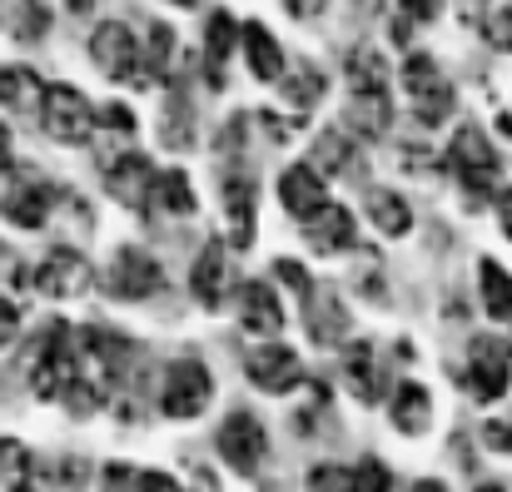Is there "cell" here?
<instances>
[{"instance_id":"obj_30","label":"cell","mask_w":512,"mask_h":492,"mask_svg":"<svg viewBox=\"0 0 512 492\" xmlns=\"http://www.w3.org/2000/svg\"><path fill=\"white\" fill-rule=\"evenodd\" d=\"M438 10H443V0H398L393 40H398V45H408V40H413V30H423V25H433V20H438Z\"/></svg>"},{"instance_id":"obj_9","label":"cell","mask_w":512,"mask_h":492,"mask_svg":"<svg viewBox=\"0 0 512 492\" xmlns=\"http://www.w3.org/2000/svg\"><path fill=\"white\" fill-rule=\"evenodd\" d=\"M90 60L100 65V75H110V80H135V85H140V45H135L130 25H120V20L95 25V35H90Z\"/></svg>"},{"instance_id":"obj_24","label":"cell","mask_w":512,"mask_h":492,"mask_svg":"<svg viewBox=\"0 0 512 492\" xmlns=\"http://www.w3.org/2000/svg\"><path fill=\"white\" fill-rule=\"evenodd\" d=\"M428 413H433V398H428V388H418V383H403L398 393H393V428L398 433H408V438H418V433H428Z\"/></svg>"},{"instance_id":"obj_12","label":"cell","mask_w":512,"mask_h":492,"mask_svg":"<svg viewBox=\"0 0 512 492\" xmlns=\"http://www.w3.org/2000/svg\"><path fill=\"white\" fill-rule=\"evenodd\" d=\"M155 164L145 160V155H125V160H110L105 164V184H110V194L125 204V209H135V214H145V209H155Z\"/></svg>"},{"instance_id":"obj_14","label":"cell","mask_w":512,"mask_h":492,"mask_svg":"<svg viewBox=\"0 0 512 492\" xmlns=\"http://www.w3.org/2000/svg\"><path fill=\"white\" fill-rule=\"evenodd\" d=\"M304 239H309L314 254H343V249H353L358 224H353V214H348L343 204H329V199H324V204L304 219Z\"/></svg>"},{"instance_id":"obj_51","label":"cell","mask_w":512,"mask_h":492,"mask_svg":"<svg viewBox=\"0 0 512 492\" xmlns=\"http://www.w3.org/2000/svg\"><path fill=\"white\" fill-rule=\"evenodd\" d=\"M15 492H35V488H30V483H25V488H15Z\"/></svg>"},{"instance_id":"obj_11","label":"cell","mask_w":512,"mask_h":492,"mask_svg":"<svg viewBox=\"0 0 512 492\" xmlns=\"http://www.w3.org/2000/svg\"><path fill=\"white\" fill-rule=\"evenodd\" d=\"M90 279L95 274H90L85 254H75V249H50L40 259V269H35V289L45 299H80L90 289Z\"/></svg>"},{"instance_id":"obj_3","label":"cell","mask_w":512,"mask_h":492,"mask_svg":"<svg viewBox=\"0 0 512 492\" xmlns=\"http://www.w3.org/2000/svg\"><path fill=\"white\" fill-rule=\"evenodd\" d=\"M403 95H408L418 125H428V130L453 115V85L443 80V70H438L433 55H408V65H403Z\"/></svg>"},{"instance_id":"obj_20","label":"cell","mask_w":512,"mask_h":492,"mask_svg":"<svg viewBox=\"0 0 512 492\" xmlns=\"http://www.w3.org/2000/svg\"><path fill=\"white\" fill-rule=\"evenodd\" d=\"M239 45V25L229 20V10H214L209 15V30H204V80L219 90L224 85V65Z\"/></svg>"},{"instance_id":"obj_44","label":"cell","mask_w":512,"mask_h":492,"mask_svg":"<svg viewBox=\"0 0 512 492\" xmlns=\"http://www.w3.org/2000/svg\"><path fill=\"white\" fill-rule=\"evenodd\" d=\"M498 224H503V234L512 239V189H503V194H498Z\"/></svg>"},{"instance_id":"obj_46","label":"cell","mask_w":512,"mask_h":492,"mask_svg":"<svg viewBox=\"0 0 512 492\" xmlns=\"http://www.w3.org/2000/svg\"><path fill=\"white\" fill-rule=\"evenodd\" d=\"M5 169H10V130L0 125V174H5Z\"/></svg>"},{"instance_id":"obj_37","label":"cell","mask_w":512,"mask_h":492,"mask_svg":"<svg viewBox=\"0 0 512 492\" xmlns=\"http://www.w3.org/2000/svg\"><path fill=\"white\" fill-rule=\"evenodd\" d=\"M309 488L314 492H353V468H339V463H324L309 473Z\"/></svg>"},{"instance_id":"obj_7","label":"cell","mask_w":512,"mask_h":492,"mask_svg":"<svg viewBox=\"0 0 512 492\" xmlns=\"http://www.w3.org/2000/svg\"><path fill=\"white\" fill-rule=\"evenodd\" d=\"M512 383V343L508 338H493V333H478L473 348H468V388L478 403H498Z\"/></svg>"},{"instance_id":"obj_8","label":"cell","mask_w":512,"mask_h":492,"mask_svg":"<svg viewBox=\"0 0 512 492\" xmlns=\"http://www.w3.org/2000/svg\"><path fill=\"white\" fill-rule=\"evenodd\" d=\"M105 284H110L115 299L140 304V299H150V294L165 289V269H160V259L145 254V249H115V264H110V279H105Z\"/></svg>"},{"instance_id":"obj_22","label":"cell","mask_w":512,"mask_h":492,"mask_svg":"<svg viewBox=\"0 0 512 492\" xmlns=\"http://www.w3.org/2000/svg\"><path fill=\"white\" fill-rule=\"evenodd\" d=\"M224 209H229V234L239 249L254 244V179H239L229 174L224 179Z\"/></svg>"},{"instance_id":"obj_28","label":"cell","mask_w":512,"mask_h":492,"mask_svg":"<svg viewBox=\"0 0 512 492\" xmlns=\"http://www.w3.org/2000/svg\"><path fill=\"white\" fill-rule=\"evenodd\" d=\"M155 204H160V214H174V219L194 214V189H189V174L184 169H165L155 179Z\"/></svg>"},{"instance_id":"obj_6","label":"cell","mask_w":512,"mask_h":492,"mask_svg":"<svg viewBox=\"0 0 512 492\" xmlns=\"http://www.w3.org/2000/svg\"><path fill=\"white\" fill-rule=\"evenodd\" d=\"M214 398V378L199 358H179L165 368V383H160V413L165 418H199Z\"/></svg>"},{"instance_id":"obj_5","label":"cell","mask_w":512,"mask_h":492,"mask_svg":"<svg viewBox=\"0 0 512 492\" xmlns=\"http://www.w3.org/2000/svg\"><path fill=\"white\" fill-rule=\"evenodd\" d=\"M214 448L224 453V463H229L239 478H254V473L264 468V458H269V433H264V423H259L249 408H234V413L219 423Z\"/></svg>"},{"instance_id":"obj_4","label":"cell","mask_w":512,"mask_h":492,"mask_svg":"<svg viewBox=\"0 0 512 492\" xmlns=\"http://www.w3.org/2000/svg\"><path fill=\"white\" fill-rule=\"evenodd\" d=\"M40 125L60 145H85L90 130H95V110H90V100L75 85H45V95H40Z\"/></svg>"},{"instance_id":"obj_45","label":"cell","mask_w":512,"mask_h":492,"mask_svg":"<svg viewBox=\"0 0 512 492\" xmlns=\"http://www.w3.org/2000/svg\"><path fill=\"white\" fill-rule=\"evenodd\" d=\"M20 274V264H15V249H5L0 244V279H15Z\"/></svg>"},{"instance_id":"obj_32","label":"cell","mask_w":512,"mask_h":492,"mask_svg":"<svg viewBox=\"0 0 512 492\" xmlns=\"http://www.w3.org/2000/svg\"><path fill=\"white\" fill-rule=\"evenodd\" d=\"M170 60H174V30L170 25H155V30H150V55H145V65H140V85L170 75Z\"/></svg>"},{"instance_id":"obj_16","label":"cell","mask_w":512,"mask_h":492,"mask_svg":"<svg viewBox=\"0 0 512 492\" xmlns=\"http://www.w3.org/2000/svg\"><path fill=\"white\" fill-rule=\"evenodd\" d=\"M279 204L304 224V219L324 204V174H319L314 164H294V169H284V174H279Z\"/></svg>"},{"instance_id":"obj_21","label":"cell","mask_w":512,"mask_h":492,"mask_svg":"<svg viewBox=\"0 0 512 492\" xmlns=\"http://www.w3.org/2000/svg\"><path fill=\"white\" fill-rule=\"evenodd\" d=\"M239 40H244V60H249L254 80H264V85L284 80V50H279V40H274L259 20H249V25L239 30Z\"/></svg>"},{"instance_id":"obj_40","label":"cell","mask_w":512,"mask_h":492,"mask_svg":"<svg viewBox=\"0 0 512 492\" xmlns=\"http://www.w3.org/2000/svg\"><path fill=\"white\" fill-rule=\"evenodd\" d=\"M95 125H105V130H120V135H130V130H135V115H130L125 105H105V110L95 115Z\"/></svg>"},{"instance_id":"obj_35","label":"cell","mask_w":512,"mask_h":492,"mask_svg":"<svg viewBox=\"0 0 512 492\" xmlns=\"http://www.w3.org/2000/svg\"><path fill=\"white\" fill-rule=\"evenodd\" d=\"M353 492H393V473L378 463V458H363L353 468Z\"/></svg>"},{"instance_id":"obj_36","label":"cell","mask_w":512,"mask_h":492,"mask_svg":"<svg viewBox=\"0 0 512 492\" xmlns=\"http://www.w3.org/2000/svg\"><path fill=\"white\" fill-rule=\"evenodd\" d=\"M483 35H488L498 50H512V0L493 5V10L483 15Z\"/></svg>"},{"instance_id":"obj_39","label":"cell","mask_w":512,"mask_h":492,"mask_svg":"<svg viewBox=\"0 0 512 492\" xmlns=\"http://www.w3.org/2000/svg\"><path fill=\"white\" fill-rule=\"evenodd\" d=\"M483 443H488L493 453H512V413L508 418H488V423H483Z\"/></svg>"},{"instance_id":"obj_23","label":"cell","mask_w":512,"mask_h":492,"mask_svg":"<svg viewBox=\"0 0 512 492\" xmlns=\"http://www.w3.org/2000/svg\"><path fill=\"white\" fill-rule=\"evenodd\" d=\"M343 378H348V388H353L363 403H378V393H383V373H378L373 343H348V353H343Z\"/></svg>"},{"instance_id":"obj_1","label":"cell","mask_w":512,"mask_h":492,"mask_svg":"<svg viewBox=\"0 0 512 492\" xmlns=\"http://www.w3.org/2000/svg\"><path fill=\"white\" fill-rule=\"evenodd\" d=\"M80 383V338L70 324H50L30 353V388L35 398H60Z\"/></svg>"},{"instance_id":"obj_18","label":"cell","mask_w":512,"mask_h":492,"mask_svg":"<svg viewBox=\"0 0 512 492\" xmlns=\"http://www.w3.org/2000/svg\"><path fill=\"white\" fill-rule=\"evenodd\" d=\"M348 125H353L363 140L388 135V125H393V100H388V85H363V90H353V100H348Z\"/></svg>"},{"instance_id":"obj_52","label":"cell","mask_w":512,"mask_h":492,"mask_svg":"<svg viewBox=\"0 0 512 492\" xmlns=\"http://www.w3.org/2000/svg\"><path fill=\"white\" fill-rule=\"evenodd\" d=\"M174 5H194V0H174Z\"/></svg>"},{"instance_id":"obj_48","label":"cell","mask_w":512,"mask_h":492,"mask_svg":"<svg viewBox=\"0 0 512 492\" xmlns=\"http://www.w3.org/2000/svg\"><path fill=\"white\" fill-rule=\"evenodd\" d=\"M498 130H503V135L512 140V110H503V115H498Z\"/></svg>"},{"instance_id":"obj_42","label":"cell","mask_w":512,"mask_h":492,"mask_svg":"<svg viewBox=\"0 0 512 492\" xmlns=\"http://www.w3.org/2000/svg\"><path fill=\"white\" fill-rule=\"evenodd\" d=\"M324 5H329V0H284V10H289L294 20H314V15H324Z\"/></svg>"},{"instance_id":"obj_27","label":"cell","mask_w":512,"mask_h":492,"mask_svg":"<svg viewBox=\"0 0 512 492\" xmlns=\"http://www.w3.org/2000/svg\"><path fill=\"white\" fill-rule=\"evenodd\" d=\"M368 219H373L388 239H403V234L413 229V214H408V204H403L393 189H373V194H368Z\"/></svg>"},{"instance_id":"obj_43","label":"cell","mask_w":512,"mask_h":492,"mask_svg":"<svg viewBox=\"0 0 512 492\" xmlns=\"http://www.w3.org/2000/svg\"><path fill=\"white\" fill-rule=\"evenodd\" d=\"M140 492H179L170 473H140Z\"/></svg>"},{"instance_id":"obj_2","label":"cell","mask_w":512,"mask_h":492,"mask_svg":"<svg viewBox=\"0 0 512 492\" xmlns=\"http://www.w3.org/2000/svg\"><path fill=\"white\" fill-rule=\"evenodd\" d=\"M448 169L458 174L468 204H488V194L498 189L503 160H498V150L488 145V135H483L478 125H463V130L453 135V145H448Z\"/></svg>"},{"instance_id":"obj_15","label":"cell","mask_w":512,"mask_h":492,"mask_svg":"<svg viewBox=\"0 0 512 492\" xmlns=\"http://www.w3.org/2000/svg\"><path fill=\"white\" fill-rule=\"evenodd\" d=\"M239 324L244 333H259V338H274V333H284V304H279V294L269 289V284H244L239 289Z\"/></svg>"},{"instance_id":"obj_47","label":"cell","mask_w":512,"mask_h":492,"mask_svg":"<svg viewBox=\"0 0 512 492\" xmlns=\"http://www.w3.org/2000/svg\"><path fill=\"white\" fill-rule=\"evenodd\" d=\"M413 492H448L443 483H433V478H423V483H413Z\"/></svg>"},{"instance_id":"obj_26","label":"cell","mask_w":512,"mask_h":492,"mask_svg":"<svg viewBox=\"0 0 512 492\" xmlns=\"http://www.w3.org/2000/svg\"><path fill=\"white\" fill-rule=\"evenodd\" d=\"M478 284H483V309H488V319L508 324L512 319V279L503 274V264H498V259H483V264H478Z\"/></svg>"},{"instance_id":"obj_34","label":"cell","mask_w":512,"mask_h":492,"mask_svg":"<svg viewBox=\"0 0 512 492\" xmlns=\"http://www.w3.org/2000/svg\"><path fill=\"white\" fill-rule=\"evenodd\" d=\"M343 164H348V135H339V130L319 135V145H314V169H319V174H339Z\"/></svg>"},{"instance_id":"obj_33","label":"cell","mask_w":512,"mask_h":492,"mask_svg":"<svg viewBox=\"0 0 512 492\" xmlns=\"http://www.w3.org/2000/svg\"><path fill=\"white\" fill-rule=\"evenodd\" d=\"M10 30H15L20 45H35V40L50 30V10H45L40 0H15V20H10Z\"/></svg>"},{"instance_id":"obj_13","label":"cell","mask_w":512,"mask_h":492,"mask_svg":"<svg viewBox=\"0 0 512 492\" xmlns=\"http://www.w3.org/2000/svg\"><path fill=\"white\" fill-rule=\"evenodd\" d=\"M189 289H194V304L199 309H224V294L234 289V269H229V249L219 239H209L194 259V274H189Z\"/></svg>"},{"instance_id":"obj_49","label":"cell","mask_w":512,"mask_h":492,"mask_svg":"<svg viewBox=\"0 0 512 492\" xmlns=\"http://www.w3.org/2000/svg\"><path fill=\"white\" fill-rule=\"evenodd\" d=\"M478 492H508V488H503V483H483Z\"/></svg>"},{"instance_id":"obj_10","label":"cell","mask_w":512,"mask_h":492,"mask_svg":"<svg viewBox=\"0 0 512 492\" xmlns=\"http://www.w3.org/2000/svg\"><path fill=\"white\" fill-rule=\"evenodd\" d=\"M244 373H249V383L259 393H294L304 383V363L284 343H264V348L244 353Z\"/></svg>"},{"instance_id":"obj_50","label":"cell","mask_w":512,"mask_h":492,"mask_svg":"<svg viewBox=\"0 0 512 492\" xmlns=\"http://www.w3.org/2000/svg\"><path fill=\"white\" fill-rule=\"evenodd\" d=\"M199 483H204V492H214V483H209V478H204V473H199Z\"/></svg>"},{"instance_id":"obj_17","label":"cell","mask_w":512,"mask_h":492,"mask_svg":"<svg viewBox=\"0 0 512 492\" xmlns=\"http://www.w3.org/2000/svg\"><path fill=\"white\" fill-rule=\"evenodd\" d=\"M304 319H309V338L324 343V348L343 343V333H348V309H343L339 294H329V289H309L304 294Z\"/></svg>"},{"instance_id":"obj_29","label":"cell","mask_w":512,"mask_h":492,"mask_svg":"<svg viewBox=\"0 0 512 492\" xmlns=\"http://www.w3.org/2000/svg\"><path fill=\"white\" fill-rule=\"evenodd\" d=\"M30 473H35V458L25 453V443L0 438V492L25 488V483H30Z\"/></svg>"},{"instance_id":"obj_25","label":"cell","mask_w":512,"mask_h":492,"mask_svg":"<svg viewBox=\"0 0 512 492\" xmlns=\"http://www.w3.org/2000/svg\"><path fill=\"white\" fill-rule=\"evenodd\" d=\"M40 80L25 65H0V105L5 110H40Z\"/></svg>"},{"instance_id":"obj_38","label":"cell","mask_w":512,"mask_h":492,"mask_svg":"<svg viewBox=\"0 0 512 492\" xmlns=\"http://www.w3.org/2000/svg\"><path fill=\"white\" fill-rule=\"evenodd\" d=\"M160 135H165L170 150H184V145H189V125H184V100H179V95L170 100V115H165V130H160Z\"/></svg>"},{"instance_id":"obj_19","label":"cell","mask_w":512,"mask_h":492,"mask_svg":"<svg viewBox=\"0 0 512 492\" xmlns=\"http://www.w3.org/2000/svg\"><path fill=\"white\" fill-rule=\"evenodd\" d=\"M50 204H55V189H50L45 179H20V184L5 194V214H10V224H20V229H40V224L50 219Z\"/></svg>"},{"instance_id":"obj_31","label":"cell","mask_w":512,"mask_h":492,"mask_svg":"<svg viewBox=\"0 0 512 492\" xmlns=\"http://www.w3.org/2000/svg\"><path fill=\"white\" fill-rule=\"evenodd\" d=\"M279 90H284V100H289L294 110H309V105L324 100V75H319L314 65H299L289 80H279Z\"/></svg>"},{"instance_id":"obj_41","label":"cell","mask_w":512,"mask_h":492,"mask_svg":"<svg viewBox=\"0 0 512 492\" xmlns=\"http://www.w3.org/2000/svg\"><path fill=\"white\" fill-rule=\"evenodd\" d=\"M15 333H20V309L0 294V348H5V343H15Z\"/></svg>"}]
</instances>
